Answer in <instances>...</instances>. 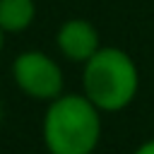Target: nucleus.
<instances>
[{"mask_svg":"<svg viewBox=\"0 0 154 154\" xmlns=\"http://www.w3.org/2000/svg\"><path fill=\"white\" fill-rule=\"evenodd\" d=\"M101 140V111L84 94H60L43 116V142L51 154H91Z\"/></svg>","mask_w":154,"mask_h":154,"instance_id":"1","label":"nucleus"},{"mask_svg":"<svg viewBox=\"0 0 154 154\" xmlns=\"http://www.w3.org/2000/svg\"><path fill=\"white\" fill-rule=\"evenodd\" d=\"M84 96L106 113L123 111L132 103L140 89V72L135 60L116 46H101L82 70Z\"/></svg>","mask_w":154,"mask_h":154,"instance_id":"2","label":"nucleus"},{"mask_svg":"<svg viewBox=\"0 0 154 154\" xmlns=\"http://www.w3.org/2000/svg\"><path fill=\"white\" fill-rule=\"evenodd\" d=\"M12 77L19 91L38 101L58 99L65 87L60 65L43 51H22L12 63Z\"/></svg>","mask_w":154,"mask_h":154,"instance_id":"3","label":"nucleus"},{"mask_svg":"<svg viewBox=\"0 0 154 154\" xmlns=\"http://www.w3.org/2000/svg\"><path fill=\"white\" fill-rule=\"evenodd\" d=\"M55 43H58V51L72 63H87L101 48L96 26L82 17H72L63 22L55 34Z\"/></svg>","mask_w":154,"mask_h":154,"instance_id":"4","label":"nucleus"},{"mask_svg":"<svg viewBox=\"0 0 154 154\" xmlns=\"http://www.w3.org/2000/svg\"><path fill=\"white\" fill-rule=\"evenodd\" d=\"M36 19L34 0H0V29L5 34H19Z\"/></svg>","mask_w":154,"mask_h":154,"instance_id":"5","label":"nucleus"},{"mask_svg":"<svg viewBox=\"0 0 154 154\" xmlns=\"http://www.w3.org/2000/svg\"><path fill=\"white\" fill-rule=\"evenodd\" d=\"M132 154H154V140H147V142H142Z\"/></svg>","mask_w":154,"mask_h":154,"instance_id":"6","label":"nucleus"},{"mask_svg":"<svg viewBox=\"0 0 154 154\" xmlns=\"http://www.w3.org/2000/svg\"><path fill=\"white\" fill-rule=\"evenodd\" d=\"M2 43H5V31L0 29V51H2Z\"/></svg>","mask_w":154,"mask_h":154,"instance_id":"7","label":"nucleus"},{"mask_svg":"<svg viewBox=\"0 0 154 154\" xmlns=\"http://www.w3.org/2000/svg\"><path fill=\"white\" fill-rule=\"evenodd\" d=\"M0 120H2V103H0Z\"/></svg>","mask_w":154,"mask_h":154,"instance_id":"8","label":"nucleus"}]
</instances>
